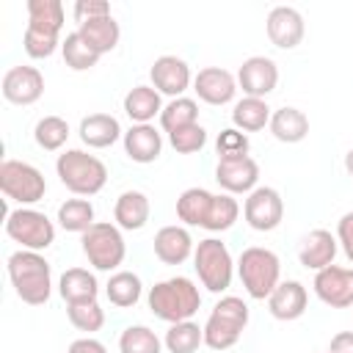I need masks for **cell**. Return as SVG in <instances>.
I'll use <instances>...</instances> for the list:
<instances>
[{
  "mask_svg": "<svg viewBox=\"0 0 353 353\" xmlns=\"http://www.w3.org/2000/svg\"><path fill=\"white\" fill-rule=\"evenodd\" d=\"M6 270L17 298L28 306H44L52 295V268L39 251H14L6 259Z\"/></svg>",
  "mask_w": 353,
  "mask_h": 353,
  "instance_id": "cell-1",
  "label": "cell"
},
{
  "mask_svg": "<svg viewBox=\"0 0 353 353\" xmlns=\"http://www.w3.org/2000/svg\"><path fill=\"white\" fill-rule=\"evenodd\" d=\"M146 303L154 317H160L171 325V323L193 320V314L201 309V292L193 279L171 276V279H163L154 287H149Z\"/></svg>",
  "mask_w": 353,
  "mask_h": 353,
  "instance_id": "cell-2",
  "label": "cell"
},
{
  "mask_svg": "<svg viewBox=\"0 0 353 353\" xmlns=\"http://www.w3.org/2000/svg\"><path fill=\"white\" fill-rule=\"evenodd\" d=\"M55 174L69 193L83 196V199L97 196L108 182V165L97 154H88L85 149L61 152L55 160Z\"/></svg>",
  "mask_w": 353,
  "mask_h": 353,
  "instance_id": "cell-3",
  "label": "cell"
},
{
  "mask_svg": "<svg viewBox=\"0 0 353 353\" xmlns=\"http://www.w3.org/2000/svg\"><path fill=\"white\" fill-rule=\"evenodd\" d=\"M237 276L254 301H268L281 281V259L265 245H248L237 256Z\"/></svg>",
  "mask_w": 353,
  "mask_h": 353,
  "instance_id": "cell-4",
  "label": "cell"
},
{
  "mask_svg": "<svg viewBox=\"0 0 353 353\" xmlns=\"http://www.w3.org/2000/svg\"><path fill=\"white\" fill-rule=\"evenodd\" d=\"M248 317H251V312H248V303L243 298L223 295L212 306V312H210V317L204 323V345L210 350H229V347H234L240 342L245 325H248Z\"/></svg>",
  "mask_w": 353,
  "mask_h": 353,
  "instance_id": "cell-5",
  "label": "cell"
},
{
  "mask_svg": "<svg viewBox=\"0 0 353 353\" xmlns=\"http://www.w3.org/2000/svg\"><path fill=\"white\" fill-rule=\"evenodd\" d=\"M193 268H196L201 287L207 292L221 295L232 287L237 262L232 259L226 243H221L218 237H207V240H199V245L193 251Z\"/></svg>",
  "mask_w": 353,
  "mask_h": 353,
  "instance_id": "cell-6",
  "label": "cell"
},
{
  "mask_svg": "<svg viewBox=\"0 0 353 353\" xmlns=\"http://www.w3.org/2000/svg\"><path fill=\"white\" fill-rule=\"evenodd\" d=\"M80 248H83L88 265L94 270H105V273L116 270L127 256L124 234L110 221H97L88 232H83L80 234Z\"/></svg>",
  "mask_w": 353,
  "mask_h": 353,
  "instance_id": "cell-7",
  "label": "cell"
},
{
  "mask_svg": "<svg viewBox=\"0 0 353 353\" xmlns=\"http://www.w3.org/2000/svg\"><path fill=\"white\" fill-rule=\"evenodd\" d=\"M6 234L25 251H47L55 243V223L33 207H17L6 212Z\"/></svg>",
  "mask_w": 353,
  "mask_h": 353,
  "instance_id": "cell-8",
  "label": "cell"
},
{
  "mask_svg": "<svg viewBox=\"0 0 353 353\" xmlns=\"http://www.w3.org/2000/svg\"><path fill=\"white\" fill-rule=\"evenodd\" d=\"M0 190L8 201H17L19 207H30L44 199L47 179L36 165H30L25 160L6 157L0 163Z\"/></svg>",
  "mask_w": 353,
  "mask_h": 353,
  "instance_id": "cell-9",
  "label": "cell"
},
{
  "mask_svg": "<svg viewBox=\"0 0 353 353\" xmlns=\"http://www.w3.org/2000/svg\"><path fill=\"white\" fill-rule=\"evenodd\" d=\"M243 218L254 232H273L284 221V199L276 188L259 185L243 201Z\"/></svg>",
  "mask_w": 353,
  "mask_h": 353,
  "instance_id": "cell-10",
  "label": "cell"
},
{
  "mask_svg": "<svg viewBox=\"0 0 353 353\" xmlns=\"http://www.w3.org/2000/svg\"><path fill=\"white\" fill-rule=\"evenodd\" d=\"M314 295L331 306V309H347L353 306V268L328 265L314 273Z\"/></svg>",
  "mask_w": 353,
  "mask_h": 353,
  "instance_id": "cell-11",
  "label": "cell"
},
{
  "mask_svg": "<svg viewBox=\"0 0 353 353\" xmlns=\"http://www.w3.org/2000/svg\"><path fill=\"white\" fill-rule=\"evenodd\" d=\"M279 85V66L273 58L268 55H251L240 63L237 69V88L245 97H256L265 99L270 91H276Z\"/></svg>",
  "mask_w": 353,
  "mask_h": 353,
  "instance_id": "cell-12",
  "label": "cell"
},
{
  "mask_svg": "<svg viewBox=\"0 0 353 353\" xmlns=\"http://www.w3.org/2000/svg\"><path fill=\"white\" fill-rule=\"evenodd\" d=\"M0 91H3V99L11 102V105H33L44 94V74L36 66H28V63L11 66L3 74Z\"/></svg>",
  "mask_w": 353,
  "mask_h": 353,
  "instance_id": "cell-13",
  "label": "cell"
},
{
  "mask_svg": "<svg viewBox=\"0 0 353 353\" xmlns=\"http://www.w3.org/2000/svg\"><path fill=\"white\" fill-rule=\"evenodd\" d=\"M149 80H152V88L176 99V97H185V91L193 83V74H190L188 61H182L176 55H160V58H154V63L149 69Z\"/></svg>",
  "mask_w": 353,
  "mask_h": 353,
  "instance_id": "cell-14",
  "label": "cell"
},
{
  "mask_svg": "<svg viewBox=\"0 0 353 353\" xmlns=\"http://www.w3.org/2000/svg\"><path fill=\"white\" fill-rule=\"evenodd\" d=\"M193 91L207 105H215V108L229 105L237 94V74H232L223 66H204L193 77Z\"/></svg>",
  "mask_w": 353,
  "mask_h": 353,
  "instance_id": "cell-15",
  "label": "cell"
},
{
  "mask_svg": "<svg viewBox=\"0 0 353 353\" xmlns=\"http://www.w3.org/2000/svg\"><path fill=\"white\" fill-rule=\"evenodd\" d=\"M265 30H268V39L273 47L279 50H292L303 41V33H306V25H303V17L298 8L292 6H276L270 8L268 19H265Z\"/></svg>",
  "mask_w": 353,
  "mask_h": 353,
  "instance_id": "cell-16",
  "label": "cell"
},
{
  "mask_svg": "<svg viewBox=\"0 0 353 353\" xmlns=\"http://www.w3.org/2000/svg\"><path fill=\"white\" fill-rule=\"evenodd\" d=\"M215 182L223 188V193H251L259 188V165L254 157H240V160H218L215 165Z\"/></svg>",
  "mask_w": 353,
  "mask_h": 353,
  "instance_id": "cell-17",
  "label": "cell"
},
{
  "mask_svg": "<svg viewBox=\"0 0 353 353\" xmlns=\"http://www.w3.org/2000/svg\"><path fill=\"white\" fill-rule=\"evenodd\" d=\"M152 248H154V256L163 262V265H182L185 259L193 256L196 251V243L188 232V226H163L157 229L154 240H152Z\"/></svg>",
  "mask_w": 353,
  "mask_h": 353,
  "instance_id": "cell-18",
  "label": "cell"
},
{
  "mask_svg": "<svg viewBox=\"0 0 353 353\" xmlns=\"http://www.w3.org/2000/svg\"><path fill=\"white\" fill-rule=\"evenodd\" d=\"M306 306H309V292H306V287H303L301 281H295V279L279 281V287H276V290L270 292V298H268V312H270L276 320H284V323L303 317Z\"/></svg>",
  "mask_w": 353,
  "mask_h": 353,
  "instance_id": "cell-19",
  "label": "cell"
},
{
  "mask_svg": "<svg viewBox=\"0 0 353 353\" xmlns=\"http://www.w3.org/2000/svg\"><path fill=\"white\" fill-rule=\"evenodd\" d=\"M336 251H339V243H336V234H331L328 229H312L301 248H298V262L306 268V270H323L328 265H334L336 259Z\"/></svg>",
  "mask_w": 353,
  "mask_h": 353,
  "instance_id": "cell-20",
  "label": "cell"
},
{
  "mask_svg": "<svg viewBox=\"0 0 353 353\" xmlns=\"http://www.w3.org/2000/svg\"><path fill=\"white\" fill-rule=\"evenodd\" d=\"M124 154L132 160V163H154L163 152V135L157 132L154 124H132L130 130H124Z\"/></svg>",
  "mask_w": 353,
  "mask_h": 353,
  "instance_id": "cell-21",
  "label": "cell"
},
{
  "mask_svg": "<svg viewBox=\"0 0 353 353\" xmlns=\"http://www.w3.org/2000/svg\"><path fill=\"white\" fill-rule=\"evenodd\" d=\"M149 215H152V204H149V196L143 190H124L119 193L116 204H113V221L119 229L124 232H138L149 223Z\"/></svg>",
  "mask_w": 353,
  "mask_h": 353,
  "instance_id": "cell-22",
  "label": "cell"
},
{
  "mask_svg": "<svg viewBox=\"0 0 353 353\" xmlns=\"http://www.w3.org/2000/svg\"><path fill=\"white\" fill-rule=\"evenodd\" d=\"M77 135H80V141L88 149H108L119 138H124V130H121L116 116H110V113H91V116L80 119Z\"/></svg>",
  "mask_w": 353,
  "mask_h": 353,
  "instance_id": "cell-23",
  "label": "cell"
},
{
  "mask_svg": "<svg viewBox=\"0 0 353 353\" xmlns=\"http://www.w3.org/2000/svg\"><path fill=\"white\" fill-rule=\"evenodd\" d=\"M121 108L132 124H152V119L154 116L160 119V113H163V94L152 85H132L124 94Z\"/></svg>",
  "mask_w": 353,
  "mask_h": 353,
  "instance_id": "cell-24",
  "label": "cell"
},
{
  "mask_svg": "<svg viewBox=\"0 0 353 353\" xmlns=\"http://www.w3.org/2000/svg\"><path fill=\"white\" fill-rule=\"evenodd\" d=\"M58 295L69 303H85V301H97L99 295V281L91 270L85 268H66L58 279Z\"/></svg>",
  "mask_w": 353,
  "mask_h": 353,
  "instance_id": "cell-25",
  "label": "cell"
},
{
  "mask_svg": "<svg viewBox=\"0 0 353 353\" xmlns=\"http://www.w3.org/2000/svg\"><path fill=\"white\" fill-rule=\"evenodd\" d=\"M270 132L276 141L281 143H301L306 135H309V119L303 110L292 108V105H284L279 110L270 113Z\"/></svg>",
  "mask_w": 353,
  "mask_h": 353,
  "instance_id": "cell-26",
  "label": "cell"
},
{
  "mask_svg": "<svg viewBox=\"0 0 353 353\" xmlns=\"http://www.w3.org/2000/svg\"><path fill=\"white\" fill-rule=\"evenodd\" d=\"M77 33H80V36L88 41V47H91L94 52H99V55L116 50L119 39H121V28H119V22L113 19V14L97 17V19H88V22H80V25H77Z\"/></svg>",
  "mask_w": 353,
  "mask_h": 353,
  "instance_id": "cell-27",
  "label": "cell"
},
{
  "mask_svg": "<svg viewBox=\"0 0 353 353\" xmlns=\"http://www.w3.org/2000/svg\"><path fill=\"white\" fill-rule=\"evenodd\" d=\"M212 199H215V193H210L207 188H188V190H182L179 199H176V218L185 226H201L204 229L210 207H212Z\"/></svg>",
  "mask_w": 353,
  "mask_h": 353,
  "instance_id": "cell-28",
  "label": "cell"
},
{
  "mask_svg": "<svg viewBox=\"0 0 353 353\" xmlns=\"http://www.w3.org/2000/svg\"><path fill=\"white\" fill-rule=\"evenodd\" d=\"M105 295L116 309H130V306H135L141 301L143 281L132 270H116V273H110V279L105 284Z\"/></svg>",
  "mask_w": 353,
  "mask_h": 353,
  "instance_id": "cell-29",
  "label": "cell"
},
{
  "mask_svg": "<svg viewBox=\"0 0 353 353\" xmlns=\"http://www.w3.org/2000/svg\"><path fill=\"white\" fill-rule=\"evenodd\" d=\"M232 124L240 130V132H259L270 124V108L265 99H256V97H243L234 102L232 108Z\"/></svg>",
  "mask_w": 353,
  "mask_h": 353,
  "instance_id": "cell-30",
  "label": "cell"
},
{
  "mask_svg": "<svg viewBox=\"0 0 353 353\" xmlns=\"http://www.w3.org/2000/svg\"><path fill=\"white\" fill-rule=\"evenodd\" d=\"M58 226L63 229V232H74V234H83V232H88L94 223H97V218H94V204L88 201V199H83V196H77V199H66L61 207H58Z\"/></svg>",
  "mask_w": 353,
  "mask_h": 353,
  "instance_id": "cell-31",
  "label": "cell"
},
{
  "mask_svg": "<svg viewBox=\"0 0 353 353\" xmlns=\"http://www.w3.org/2000/svg\"><path fill=\"white\" fill-rule=\"evenodd\" d=\"M163 345L168 353H196L204 345V325L193 323V320H182V323H171Z\"/></svg>",
  "mask_w": 353,
  "mask_h": 353,
  "instance_id": "cell-32",
  "label": "cell"
},
{
  "mask_svg": "<svg viewBox=\"0 0 353 353\" xmlns=\"http://www.w3.org/2000/svg\"><path fill=\"white\" fill-rule=\"evenodd\" d=\"M25 8H28V25L30 28H39V30L61 36V28L66 22L61 0H28Z\"/></svg>",
  "mask_w": 353,
  "mask_h": 353,
  "instance_id": "cell-33",
  "label": "cell"
},
{
  "mask_svg": "<svg viewBox=\"0 0 353 353\" xmlns=\"http://www.w3.org/2000/svg\"><path fill=\"white\" fill-rule=\"evenodd\" d=\"M190 124H199V102L190 99V97H176L171 99L168 105H163V113H160V127L171 135L182 127H190Z\"/></svg>",
  "mask_w": 353,
  "mask_h": 353,
  "instance_id": "cell-34",
  "label": "cell"
},
{
  "mask_svg": "<svg viewBox=\"0 0 353 353\" xmlns=\"http://www.w3.org/2000/svg\"><path fill=\"white\" fill-rule=\"evenodd\" d=\"M72 130H69V121L61 119V116H41L33 127V141L39 143V149L44 152H58L63 149V143L69 141Z\"/></svg>",
  "mask_w": 353,
  "mask_h": 353,
  "instance_id": "cell-35",
  "label": "cell"
},
{
  "mask_svg": "<svg viewBox=\"0 0 353 353\" xmlns=\"http://www.w3.org/2000/svg\"><path fill=\"white\" fill-rule=\"evenodd\" d=\"M163 339L143 323L127 325L119 334V353H163Z\"/></svg>",
  "mask_w": 353,
  "mask_h": 353,
  "instance_id": "cell-36",
  "label": "cell"
},
{
  "mask_svg": "<svg viewBox=\"0 0 353 353\" xmlns=\"http://www.w3.org/2000/svg\"><path fill=\"white\" fill-rule=\"evenodd\" d=\"M61 55H63V63L74 72H85V69H94L99 63V52H94L88 47V41L74 30V33H66V39L61 41Z\"/></svg>",
  "mask_w": 353,
  "mask_h": 353,
  "instance_id": "cell-37",
  "label": "cell"
},
{
  "mask_svg": "<svg viewBox=\"0 0 353 353\" xmlns=\"http://www.w3.org/2000/svg\"><path fill=\"white\" fill-rule=\"evenodd\" d=\"M237 218H240V204H237V199H234L232 193H215L204 229H207V232H226V229L234 226Z\"/></svg>",
  "mask_w": 353,
  "mask_h": 353,
  "instance_id": "cell-38",
  "label": "cell"
},
{
  "mask_svg": "<svg viewBox=\"0 0 353 353\" xmlns=\"http://www.w3.org/2000/svg\"><path fill=\"white\" fill-rule=\"evenodd\" d=\"M66 317L69 323L83 331L85 336L97 334L105 325V309L99 306V301H85V303H69L66 306Z\"/></svg>",
  "mask_w": 353,
  "mask_h": 353,
  "instance_id": "cell-39",
  "label": "cell"
},
{
  "mask_svg": "<svg viewBox=\"0 0 353 353\" xmlns=\"http://www.w3.org/2000/svg\"><path fill=\"white\" fill-rule=\"evenodd\" d=\"M61 36L58 33H47V30H39V28H25V36H22V47H25V52L30 55V58H36V61H44V58H50L58 47H61Z\"/></svg>",
  "mask_w": 353,
  "mask_h": 353,
  "instance_id": "cell-40",
  "label": "cell"
},
{
  "mask_svg": "<svg viewBox=\"0 0 353 353\" xmlns=\"http://www.w3.org/2000/svg\"><path fill=\"white\" fill-rule=\"evenodd\" d=\"M248 149H251V141L237 127H226L215 138L218 160H240V157H248Z\"/></svg>",
  "mask_w": 353,
  "mask_h": 353,
  "instance_id": "cell-41",
  "label": "cell"
},
{
  "mask_svg": "<svg viewBox=\"0 0 353 353\" xmlns=\"http://www.w3.org/2000/svg\"><path fill=\"white\" fill-rule=\"evenodd\" d=\"M168 143L174 146L176 154H196L204 149L207 143V130L201 124H190V127H182L176 132L168 135Z\"/></svg>",
  "mask_w": 353,
  "mask_h": 353,
  "instance_id": "cell-42",
  "label": "cell"
},
{
  "mask_svg": "<svg viewBox=\"0 0 353 353\" xmlns=\"http://www.w3.org/2000/svg\"><path fill=\"white\" fill-rule=\"evenodd\" d=\"M72 11H74V19L80 25V22H88V19H97V17H108L110 6L105 0H77Z\"/></svg>",
  "mask_w": 353,
  "mask_h": 353,
  "instance_id": "cell-43",
  "label": "cell"
},
{
  "mask_svg": "<svg viewBox=\"0 0 353 353\" xmlns=\"http://www.w3.org/2000/svg\"><path fill=\"white\" fill-rule=\"evenodd\" d=\"M336 243L342 245L345 256H347L350 265H353V210L345 212V215L336 221Z\"/></svg>",
  "mask_w": 353,
  "mask_h": 353,
  "instance_id": "cell-44",
  "label": "cell"
},
{
  "mask_svg": "<svg viewBox=\"0 0 353 353\" xmlns=\"http://www.w3.org/2000/svg\"><path fill=\"white\" fill-rule=\"evenodd\" d=\"M66 353H108V347L94 336H80L66 347Z\"/></svg>",
  "mask_w": 353,
  "mask_h": 353,
  "instance_id": "cell-45",
  "label": "cell"
},
{
  "mask_svg": "<svg viewBox=\"0 0 353 353\" xmlns=\"http://www.w3.org/2000/svg\"><path fill=\"white\" fill-rule=\"evenodd\" d=\"M328 353H353V331H339V334H334Z\"/></svg>",
  "mask_w": 353,
  "mask_h": 353,
  "instance_id": "cell-46",
  "label": "cell"
},
{
  "mask_svg": "<svg viewBox=\"0 0 353 353\" xmlns=\"http://www.w3.org/2000/svg\"><path fill=\"white\" fill-rule=\"evenodd\" d=\"M345 171H347V176L353 179V149L345 154Z\"/></svg>",
  "mask_w": 353,
  "mask_h": 353,
  "instance_id": "cell-47",
  "label": "cell"
},
{
  "mask_svg": "<svg viewBox=\"0 0 353 353\" xmlns=\"http://www.w3.org/2000/svg\"><path fill=\"white\" fill-rule=\"evenodd\" d=\"M325 353H328V350H325Z\"/></svg>",
  "mask_w": 353,
  "mask_h": 353,
  "instance_id": "cell-48",
  "label": "cell"
}]
</instances>
